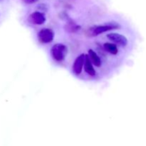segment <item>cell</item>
I'll list each match as a JSON object with an SVG mask.
<instances>
[{
	"label": "cell",
	"mask_w": 146,
	"mask_h": 146,
	"mask_svg": "<svg viewBox=\"0 0 146 146\" xmlns=\"http://www.w3.org/2000/svg\"><path fill=\"white\" fill-rule=\"evenodd\" d=\"M67 54V47L63 44H56L51 47V54L52 58L56 61H62Z\"/></svg>",
	"instance_id": "cell-1"
},
{
	"label": "cell",
	"mask_w": 146,
	"mask_h": 146,
	"mask_svg": "<svg viewBox=\"0 0 146 146\" xmlns=\"http://www.w3.org/2000/svg\"><path fill=\"white\" fill-rule=\"evenodd\" d=\"M54 32L52 29L48 28L42 29L38 33V39L42 44H48L54 40Z\"/></svg>",
	"instance_id": "cell-2"
},
{
	"label": "cell",
	"mask_w": 146,
	"mask_h": 146,
	"mask_svg": "<svg viewBox=\"0 0 146 146\" xmlns=\"http://www.w3.org/2000/svg\"><path fill=\"white\" fill-rule=\"evenodd\" d=\"M119 27L118 24L115 22L113 23H108V24H104V25H100L97 26V27H94L92 30V34L94 36L99 35V34L105 33L106 31H111V30L115 29H118Z\"/></svg>",
	"instance_id": "cell-3"
},
{
	"label": "cell",
	"mask_w": 146,
	"mask_h": 146,
	"mask_svg": "<svg viewBox=\"0 0 146 146\" xmlns=\"http://www.w3.org/2000/svg\"><path fill=\"white\" fill-rule=\"evenodd\" d=\"M107 37L110 40L115 42V44L121 46H126L128 44V38L125 36L118 34V33H111V34H108L107 35Z\"/></svg>",
	"instance_id": "cell-4"
},
{
	"label": "cell",
	"mask_w": 146,
	"mask_h": 146,
	"mask_svg": "<svg viewBox=\"0 0 146 146\" xmlns=\"http://www.w3.org/2000/svg\"><path fill=\"white\" fill-rule=\"evenodd\" d=\"M86 60V55L84 54H81L78 56L75 60L73 65L72 69L73 72L76 74V75H79L81 74V71H82L83 68H84V63H85Z\"/></svg>",
	"instance_id": "cell-5"
},
{
	"label": "cell",
	"mask_w": 146,
	"mask_h": 146,
	"mask_svg": "<svg viewBox=\"0 0 146 146\" xmlns=\"http://www.w3.org/2000/svg\"><path fill=\"white\" fill-rule=\"evenodd\" d=\"M29 19L33 24H37V25H41V24L45 23L46 19L44 13L41 12V11H35V12H33L30 15Z\"/></svg>",
	"instance_id": "cell-6"
},
{
	"label": "cell",
	"mask_w": 146,
	"mask_h": 146,
	"mask_svg": "<svg viewBox=\"0 0 146 146\" xmlns=\"http://www.w3.org/2000/svg\"><path fill=\"white\" fill-rule=\"evenodd\" d=\"M84 69L85 71L90 76H94L96 74V71L94 68L93 64L91 63L88 55H86V60L84 63Z\"/></svg>",
	"instance_id": "cell-7"
},
{
	"label": "cell",
	"mask_w": 146,
	"mask_h": 146,
	"mask_svg": "<svg viewBox=\"0 0 146 146\" xmlns=\"http://www.w3.org/2000/svg\"><path fill=\"white\" fill-rule=\"evenodd\" d=\"M88 57H89L90 60H91V63L96 66L100 67L101 66V60L100 57L98 56V54L92 49H90L88 51Z\"/></svg>",
	"instance_id": "cell-8"
},
{
	"label": "cell",
	"mask_w": 146,
	"mask_h": 146,
	"mask_svg": "<svg viewBox=\"0 0 146 146\" xmlns=\"http://www.w3.org/2000/svg\"><path fill=\"white\" fill-rule=\"evenodd\" d=\"M104 47L106 51H108L110 54H113V55H116L118 53V47L116 45L113 44H111V43H105L104 44Z\"/></svg>",
	"instance_id": "cell-9"
},
{
	"label": "cell",
	"mask_w": 146,
	"mask_h": 146,
	"mask_svg": "<svg viewBox=\"0 0 146 146\" xmlns=\"http://www.w3.org/2000/svg\"><path fill=\"white\" fill-rule=\"evenodd\" d=\"M81 27L77 25L75 22H74L71 20H69L67 22L66 25V29L67 31L70 33H74L76 31H77L78 30L80 29Z\"/></svg>",
	"instance_id": "cell-10"
},
{
	"label": "cell",
	"mask_w": 146,
	"mask_h": 146,
	"mask_svg": "<svg viewBox=\"0 0 146 146\" xmlns=\"http://www.w3.org/2000/svg\"><path fill=\"white\" fill-rule=\"evenodd\" d=\"M38 9L42 11H46L47 10V7L46 6V4H40V5L38 6Z\"/></svg>",
	"instance_id": "cell-11"
},
{
	"label": "cell",
	"mask_w": 146,
	"mask_h": 146,
	"mask_svg": "<svg viewBox=\"0 0 146 146\" xmlns=\"http://www.w3.org/2000/svg\"><path fill=\"white\" fill-rule=\"evenodd\" d=\"M25 4H34V3H36V1H38V0H22Z\"/></svg>",
	"instance_id": "cell-12"
}]
</instances>
